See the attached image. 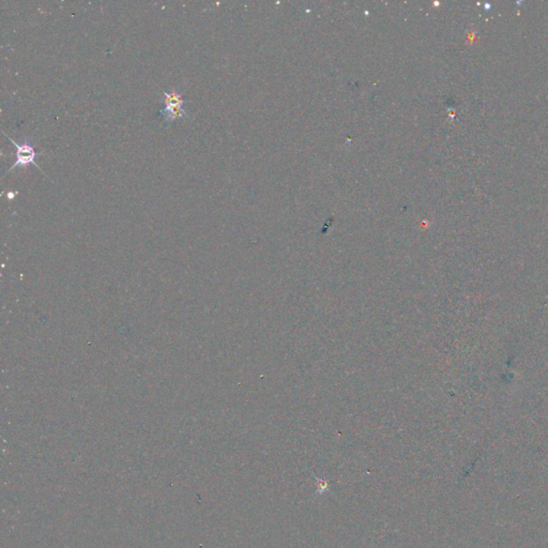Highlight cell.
<instances>
[{
    "mask_svg": "<svg viewBox=\"0 0 548 548\" xmlns=\"http://www.w3.org/2000/svg\"><path fill=\"white\" fill-rule=\"evenodd\" d=\"M163 96H164L165 108L159 112V117L162 118L164 126L188 117V112L186 110V100H184L180 91L177 90L176 88L172 89L170 92L163 91Z\"/></svg>",
    "mask_w": 548,
    "mask_h": 548,
    "instance_id": "cell-1",
    "label": "cell"
},
{
    "mask_svg": "<svg viewBox=\"0 0 548 548\" xmlns=\"http://www.w3.org/2000/svg\"><path fill=\"white\" fill-rule=\"evenodd\" d=\"M7 137L8 139L15 146V148H17V153H15V155H17V161H15L12 167H10L7 173L11 172L15 167H28L30 166V165H35V166L38 167L40 172L43 173V170H41L40 167H39L38 164L36 163L38 153L35 150L34 144L31 141L30 137H26V139H23L21 144L13 141L9 136H7Z\"/></svg>",
    "mask_w": 548,
    "mask_h": 548,
    "instance_id": "cell-2",
    "label": "cell"
},
{
    "mask_svg": "<svg viewBox=\"0 0 548 548\" xmlns=\"http://www.w3.org/2000/svg\"><path fill=\"white\" fill-rule=\"evenodd\" d=\"M8 196H10V199H12V198H14L15 193H12V192H10V193H8Z\"/></svg>",
    "mask_w": 548,
    "mask_h": 548,
    "instance_id": "cell-3",
    "label": "cell"
}]
</instances>
